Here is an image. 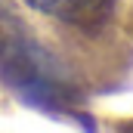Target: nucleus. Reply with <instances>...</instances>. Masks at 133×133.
<instances>
[{"instance_id":"nucleus-1","label":"nucleus","mask_w":133,"mask_h":133,"mask_svg":"<svg viewBox=\"0 0 133 133\" xmlns=\"http://www.w3.org/2000/svg\"><path fill=\"white\" fill-rule=\"evenodd\" d=\"M0 81L12 87L28 105L62 115L71 99V87L62 65L34 40L16 37L0 43Z\"/></svg>"},{"instance_id":"nucleus-2","label":"nucleus","mask_w":133,"mask_h":133,"mask_svg":"<svg viewBox=\"0 0 133 133\" xmlns=\"http://www.w3.org/2000/svg\"><path fill=\"white\" fill-rule=\"evenodd\" d=\"M31 9L59 19L65 25H74L87 34H96L108 25L115 16V0H25Z\"/></svg>"}]
</instances>
